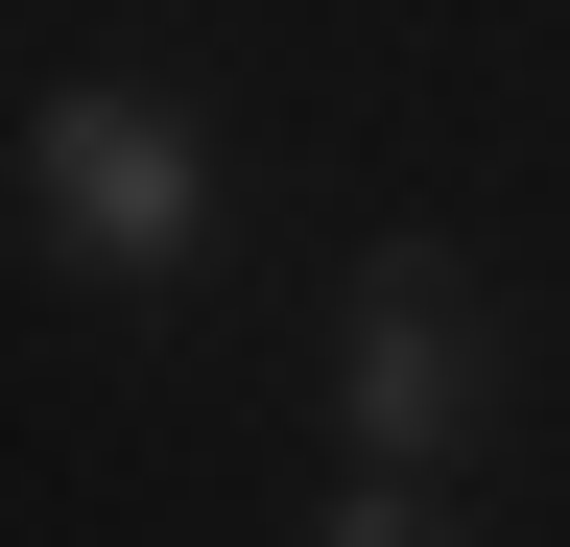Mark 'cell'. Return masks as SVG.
I'll list each match as a JSON object with an SVG mask.
<instances>
[{"label": "cell", "instance_id": "cell-1", "mask_svg": "<svg viewBox=\"0 0 570 547\" xmlns=\"http://www.w3.org/2000/svg\"><path fill=\"white\" fill-rule=\"evenodd\" d=\"M475 429H499V286L452 238H381L333 286V452L356 476H475Z\"/></svg>", "mask_w": 570, "mask_h": 547}, {"label": "cell", "instance_id": "cell-2", "mask_svg": "<svg viewBox=\"0 0 570 547\" xmlns=\"http://www.w3.org/2000/svg\"><path fill=\"white\" fill-rule=\"evenodd\" d=\"M24 238L71 262V286H142V310H167L190 262H214V144H190L167 96L71 72V96H24Z\"/></svg>", "mask_w": 570, "mask_h": 547}, {"label": "cell", "instance_id": "cell-3", "mask_svg": "<svg viewBox=\"0 0 570 547\" xmlns=\"http://www.w3.org/2000/svg\"><path fill=\"white\" fill-rule=\"evenodd\" d=\"M309 547H452V476H356V500H309Z\"/></svg>", "mask_w": 570, "mask_h": 547}]
</instances>
